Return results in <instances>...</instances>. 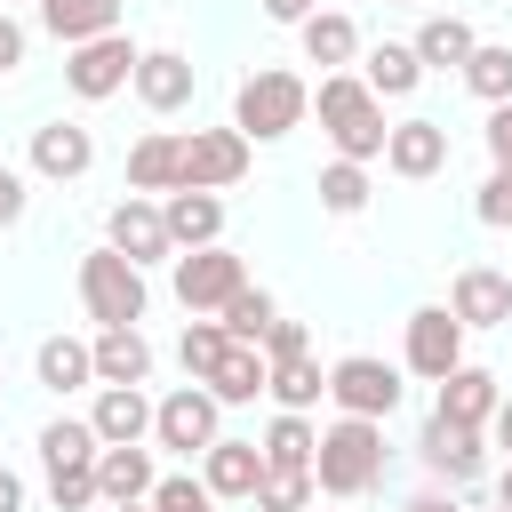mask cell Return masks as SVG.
<instances>
[{"mask_svg":"<svg viewBox=\"0 0 512 512\" xmlns=\"http://www.w3.org/2000/svg\"><path fill=\"white\" fill-rule=\"evenodd\" d=\"M496 504H512V456H504V472H496Z\"/></svg>","mask_w":512,"mask_h":512,"instance_id":"681fc988","label":"cell"},{"mask_svg":"<svg viewBox=\"0 0 512 512\" xmlns=\"http://www.w3.org/2000/svg\"><path fill=\"white\" fill-rule=\"evenodd\" d=\"M456 72H464V88H472L480 104H512V48H504V40H472V56H464Z\"/></svg>","mask_w":512,"mask_h":512,"instance_id":"1f68e13d","label":"cell"},{"mask_svg":"<svg viewBox=\"0 0 512 512\" xmlns=\"http://www.w3.org/2000/svg\"><path fill=\"white\" fill-rule=\"evenodd\" d=\"M136 40L128 32H96V40H80L72 56H64V88L80 96V104H104V96H120L128 88V72H136Z\"/></svg>","mask_w":512,"mask_h":512,"instance_id":"8992f818","label":"cell"},{"mask_svg":"<svg viewBox=\"0 0 512 512\" xmlns=\"http://www.w3.org/2000/svg\"><path fill=\"white\" fill-rule=\"evenodd\" d=\"M24 208H32V184H24V168H8V160H0V232H8V224H24Z\"/></svg>","mask_w":512,"mask_h":512,"instance_id":"b9f144b4","label":"cell"},{"mask_svg":"<svg viewBox=\"0 0 512 512\" xmlns=\"http://www.w3.org/2000/svg\"><path fill=\"white\" fill-rule=\"evenodd\" d=\"M128 88H136L144 112H184L192 88H200V72H192V56H176V48H144L136 72H128Z\"/></svg>","mask_w":512,"mask_h":512,"instance_id":"4fadbf2b","label":"cell"},{"mask_svg":"<svg viewBox=\"0 0 512 512\" xmlns=\"http://www.w3.org/2000/svg\"><path fill=\"white\" fill-rule=\"evenodd\" d=\"M152 512H216V496H208V480H192V472H160V480H152Z\"/></svg>","mask_w":512,"mask_h":512,"instance_id":"74e56055","label":"cell"},{"mask_svg":"<svg viewBox=\"0 0 512 512\" xmlns=\"http://www.w3.org/2000/svg\"><path fill=\"white\" fill-rule=\"evenodd\" d=\"M80 304H88V320H96V328H136V320H144V304H152L144 264H128L112 240H104V248H88V256H80Z\"/></svg>","mask_w":512,"mask_h":512,"instance_id":"277c9868","label":"cell"},{"mask_svg":"<svg viewBox=\"0 0 512 512\" xmlns=\"http://www.w3.org/2000/svg\"><path fill=\"white\" fill-rule=\"evenodd\" d=\"M248 504H256V512H304V504H320V488H312V472H272V464H264V480H256Z\"/></svg>","mask_w":512,"mask_h":512,"instance_id":"8d00e7d4","label":"cell"},{"mask_svg":"<svg viewBox=\"0 0 512 512\" xmlns=\"http://www.w3.org/2000/svg\"><path fill=\"white\" fill-rule=\"evenodd\" d=\"M104 512H152V496H136V504H104Z\"/></svg>","mask_w":512,"mask_h":512,"instance_id":"f907efd6","label":"cell"},{"mask_svg":"<svg viewBox=\"0 0 512 512\" xmlns=\"http://www.w3.org/2000/svg\"><path fill=\"white\" fill-rule=\"evenodd\" d=\"M40 384H48V392H80V384H96V352H88V336H48V344H40Z\"/></svg>","mask_w":512,"mask_h":512,"instance_id":"4dcf8cb0","label":"cell"},{"mask_svg":"<svg viewBox=\"0 0 512 512\" xmlns=\"http://www.w3.org/2000/svg\"><path fill=\"white\" fill-rule=\"evenodd\" d=\"M208 392H216L224 408H248V400L264 392V352H256V344H232V352L216 360V376H208Z\"/></svg>","mask_w":512,"mask_h":512,"instance_id":"836d02e7","label":"cell"},{"mask_svg":"<svg viewBox=\"0 0 512 512\" xmlns=\"http://www.w3.org/2000/svg\"><path fill=\"white\" fill-rule=\"evenodd\" d=\"M360 80H368L376 96H416L424 64H416V48H408V40H376V48H368V64H360Z\"/></svg>","mask_w":512,"mask_h":512,"instance_id":"f1b7e54d","label":"cell"},{"mask_svg":"<svg viewBox=\"0 0 512 512\" xmlns=\"http://www.w3.org/2000/svg\"><path fill=\"white\" fill-rule=\"evenodd\" d=\"M88 424H96V440H104V448L152 440V400H144V384H104V392H96V408H88Z\"/></svg>","mask_w":512,"mask_h":512,"instance_id":"d6986e66","label":"cell"},{"mask_svg":"<svg viewBox=\"0 0 512 512\" xmlns=\"http://www.w3.org/2000/svg\"><path fill=\"white\" fill-rule=\"evenodd\" d=\"M304 512H320V504H304Z\"/></svg>","mask_w":512,"mask_h":512,"instance_id":"f5cc1de1","label":"cell"},{"mask_svg":"<svg viewBox=\"0 0 512 512\" xmlns=\"http://www.w3.org/2000/svg\"><path fill=\"white\" fill-rule=\"evenodd\" d=\"M248 160H256V144H248L240 128H192V136L176 144V184H192V192H232V184L248 176Z\"/></svg>","mask_w":512,"mask_h":512,"instance_id":"5b68a950","label":"cell"},{"mask_svg":"<svg viewBox=\"0 0 512 512\" xmlns=\"http://www.w3.org/2000/svg\"><path fill=\"white\" fill-rule=\"evenodd\" d=\"M480 136H488V160L512 176V104H488V128Z\"/></svg>","mask_w":512,"mask_h":512,"instance_id":"7bdbcfd3","label":"cell"},{"mask_svg":"<svg viewBox=\"0 0 512 512\" xmlns=\"http://www.w3.org/2000/svg\"><path fill=\"white\" fill-rule=\"evenodd\" d=\"M160 216H168V240H176V248H208V240H224V200H216V192L176 184V192L160 200Z\"/></svg>","mask_w":512,"mask_h":512,"instance_id":"7402d4cb","label":"cell"},{"mask_svg":"<svg viewBox=\"0 0 512 512\" xmlns=\"http://www.w3.org/2000/svg\"><path fill=\"white\" fill-rule=\"evenodd\" d=\"M376 480H384V424H376V416H336V424H320L312 488L336 496V504H352V496H368Z\"/></svg>","mask_w":512,"mask_h":512,"instance_id":"6da1fadb","label":"cell"},{"mask_svg":"<svg viewBox=\"0 0 512 512\" xmlns=\"http://www.w3.org/2000/svg\"><path fill=\"white\" fill-rule=\"evenodd\" d=\"M488 512H512V504H488Z\"/></svg>","mask_w":512,"mask_h":512,"instance_id":"816d5d0a","label":"cell"},{"mask_svg":"<svg viewBox=\"0 0 512 512\" xmlns=\"http://www.w3.org/2000/svg\"><path fill=\"white\" fill-rule=\"evenodd\" d=\"M88 352H96V384H144V376H152V344H144V328H96Z\"/></svg>","mask_w":512,"mask_h":512,"instance_id":"603a6c76","label":"cell"},{"mask_svg":"<svg viewBox=\"0 0 512 512\" xmlns=\"http://www.w3.org/2000/svg\"><path fill=\"white\" fill-rule=\"evenodd\" d=\"M472 216H480L488 232H504V224H512V176H504V168H496V176L472 192Z\"/></svg>","mask_w":512,"mask_h":512,"instance_id":"60d3db41","label":"cell"},{"mask_svg":"<svg viewBox=\"0 0 512 512\" xmlns=\"http://www.w3.org/2000/svg\"><path fill=\"white\" fill-rule=\"evenodd\" d=\"M256 448H264V464H272V472H312L320 424H312V416H296V408H280V416L264 424V440H256Z\"/></svg>","mask_w":512,"mask_h":512,"instance_id":"d4e9b609","label":"cell"},{"mask_svg":"<svg viewBox=\"0 0 512 512\" xmlns=\"http://www.w3.org/2000/svg\"><path fill=\"white\" fill-rule=\"evenodd\" d=\"M104 240H112L128 264H160V256H176L168 216H160V200H152V192H128V200L104 216Z\"/></svg>","mask_w":512,"mask_h":512,"instance_id":"8fae6325","label":"cell"},{"mask_svg":"<svg viewBox=\"0 0 512 512\" xmlns=\"http://www.w3.org/2000/svg\"><path fill=\"white\" fill-rule=\"evenodd\" d=\"M312 104H320V128H328L336 160H360V168L384 160V96H376L360 72H320Z\"/></svg>","mask_w":512,"mask_h":512,"instance_id":"7a4b0ae2","label":"cell"},{"mask_svg":"<svg viewBox=\"0 0 512 512\" xmlns=\"http://www.w3.org/2000/svg\"><path fill=\"white\" fill-rule=\"evenodd\" d=\"M472 40H480V32H472L464 16H424L408 48H416V64H424V72H456V64L472 56Z\"/></svg>","mask_w":512,"mask_h":512,"instance_id":"4316f807","label":"cell"},{"mask_svg":"<svg viewBox=\"0 0 512 512\" xmlns=\"http://www.w3.org/2000/svg\"><path fill=\"white\" fill-rule=\"evenodd\" d=\"M216 432H224V400H216L208 384H176L168 400H152V440H160V448L200 456Z\"/></svg>","mask_w":512,"mask_h":512,"instance_id":"ba28073f","label":"cell"},{"mask_svg":"<svg viewBox=\"0 0 512 512\" xmlns=\"http://www.w3.org/2000/svg\"><path fill=\"white\" fill-rule=\"evenodd\" d=\"M40 24H48L64 48H80V40H96V32H120V0H40Z\"/></svg>","mask_w":512,"mask_h":512,"instance_id":"484cf974","label":"cell"},{"mask_svg":"<svg viewBox=\"0 0 512 512\" xmlns=\"http://www.w3.org/2000/svg\"><path fill=\"white\" fill-rule=\"evenodd\" d=\"M176 144H184V136L152 128V136L128 152V192H176Z\"/></svg>","mask_w":512,"mask_h":512,"instance_id":"d6a6232c","label":"cell"},{"mask_svg":"<svg viewBox=\"0 0 512 512\" xmlns=\"http://www.w3.org/2000/svg\"><path fill=\"white\" fill-rule=\"evenodd\" d=\"M96 448H104V440H96L88 416H56V424H40V464H48V472H88Z\"/></svg>","mask_w":512,"mask_h":512,"instance_id":"83f0119b","label":"cell"},{"mask_svg":"<svg viewBox=\"0 0 512 512\" xmlns=\"http://www.w3.org/2000/svg\"><path fill=\"white\" fill-rule=\"evenodd\" d=\"M296 40H304V64H320V72H344V64L360 56V24H352L344 8H312V16L296 24Z\"/></svg>","mask_w":512,"mask_h":512,"instance_id":"44dd1931","label":"cell"},{"mask_svg":"<svg viewBox=\"0 0 512 512\" xmlns=\"http://www.w3.org/2000/svg\"><path fill=\"white\" fill-rule=\"evenodd\" d=\"M88 168H96V136H88L80 120H48V128H32V176L72 184V176H88Z\"/></svg>","mask_w":512,"mask_h":512,"instance_id":"9a60e30c","label":"cell"},{"mask_svg":"<svg viewBox=\"0 0 512 512\" xmlns=\"http://www.w3.org/2000/svg\"><path fill=\"white\" fill-rule=\"evenodd\" d=\"M232 288H248V264L224 248V240H208V248H184L176 256V304L184 312H224V296Z\"/></svg>","mask_w":512,"mask_h":512,"instance_id":"9c48e42d","label":"cell"},{"mask_svg":"<svg viewBox=\"0 0 512 512\" xmlns=\"http://www.w3.org/2000/svg\"><path fill=\"white\" fill-rule=\"evenodd\" d=\"M448 312H456L464 328H504V320H512V280H504L496 264H464L456 288H448Z\"/></svg>","mask_w":512,"mask_h":512,"instance_id":"e0dca14e","label":"cell"},{"mask_svg":"<svg viewBox=\"0 0 512 512\" xmlns=\"http://www.w3.org/2000/svg\"><path fill=\"white\" fill-rule=\"evenodd\" d=\"M456 360H464V320H456L448 304H416V312H408V376L440 384Z\"/></svg>","mask_w":512,"mask_h":512,"instance_id":"30bf717a","label":"cell"},{"mask_svg":"<svg viewBox=\"0 0 512 512\" xmlns=\"http://www.w3.org/2000/svg\"><path fill=\"white\" fill-rule=\"evenodd\" d=\"M304 112H312V80L304 72H280V64H256L240 80V96H232V128L248 144H272V136L304 128Z\"/></svg>","mask_w":512,"mask_h":512,"instance_id":"3957f363","label":"cell"},{"mask_svg":"<svg viewBox=\"0 0 512 512\" xmlns=\"http://www.w3.org/2000/svg\"><path fill=\"white\" fill-rule=\"evenodd\" d=\"M328 400H336V416H392L400 408V368L392 360H376V352H344L336 368H328Z\"/></svg>","mask_w":512,"mask_h":512,"instance_id":"52a82bcc","label":"cell"},{"mask_svg":"<svg viewBox=\"0 0 512 512\" xmlns=\"http://www.w3.org/2000/svg\"><path fill=\"white\" fill-rule=\"evenodd\" d=\"M24 48H32V32H24V24L0 8V72H16V64H24Z\"/></svg>","mask_w":512,"mask_h":512,"instance_id":"ee69618b","label":"cell"},{"mask_svg":"<svg viewBox=\"0 0 512 512\" xmlns=\"http://www.w3.org/2000/svg\"><path fill=\"white\" fill-rule=\"evenodd\" d=\"M272 312H280V304H272V288H256V280H248V288H232V296H224V312H216V320H224V336H232V344H256V336L272 328Z\"/></svg>","mask_w":512,"mask_h":512,"instance_id":"e575fe53","label":"cell"},{"mask_svg":"<svg viewBox=\"0 0 512 512\" xmlns=\"http://www.w3.org/2000/svg\"><path fill=\"white\" fill-rule=\"evenodd\" d=\"M320 208L328 216H360L368 208V168L360 160H328L320 168Z\"/></svg>","mask_w":512,"mask_h":512,"instance_id":"d590c367","label":"cell"},{"mask_svg":"<svg viewBox=\"0 0 512 512\" xmlns=\"http://www.w3.org/2000/svg\"><path fill=\"white\" fill-rule=\"evenodd\" d=\"M152 448L144 440H128V448H96V504H136V496H152Z\"/></svg>","mask_w":512,"mask_h":512,"instance_id":"ffe728a7","label":"cell"},{"mask_svg":"<svg viewBox=\"0 0 512 512\" xmlns=\"http://www.w3.org/2000/svg\"><path fill=\"white\" fill-rule=\"evenodd\" d=\"M264 392H272L280 408H296V416H312V408L328 400V368H320L312 352H296V360H272V368H264Z\"/></svg>","mask_w":512,"mask_h":512,"instance_id":"cb8c5ba5","label":"cell"},{"mask_svg":"<svg viewBox=\"0 0 512 512\" xmlns=\"http://www.w3.org/2000/svg\"><path fill=\"white\" fill-rule=\"evenodd\" d=\"M48 504L56 512H96V464L88 472H48Z\"/></svg>","mask_w":512,"mask_h":512,"instance_id":"f35d334b","label":"cell"},{"mask_svg":"<svg viewBox=\"0 0 512 512\" xmlns=\"http://www.w3.org/2000/svg\"><path fill=\"white\" fill-rule=\"evenodd\" d=\"M200 480H208V496H216V504H248V496H256V480H264V448H256V440H224V432H216V440L200 448Z\"/></svg>","mask_w":512,"mask_h":512,"instance_id":"5bb4252c","label":"cell"},{"mask_svg":"<svg viewBox=\"0 0 512 512\" xmlns=\"http://www.w3.org/2000/svg\"><path fill=\"white\" fill-rule=\"evenodd\" d=\"M224 352H232L224 320H216V312H192V320H184V336H176V360H184V376H192V384H208Z\"/></svg>","mask_w":512,"mask_h":512,"instance_id":"f546056e","label":"cell"},{"mask_svg":"<svg viewBox=\"0 0 512 512\" xmlns=\"http://www.w3.org/2000/svg\"><path fill=\"white\" fill-rule=\"evenodd\" d=\"M408 512H464V504H456V496H440V488H432V496H416V504H408Z\"/></svg>","mask_w":512,"mask_h":512,"instance_id":"c3c4849f","label":"cell"},{"mask_svg":"<svg viewBox=\"0 0 512 512\" xmlns=\"http://www.w3.org/2000/svg\"><path fill=\"white\" fill-rule=\"evenodd\" d=\"M256 352H264V368H272V360H296V352H312V336H304V320H280V312H272V328L256 336Z\"/></svg>","mask_w":512,"mask_h":512,"instance_id":"ab89813d","label":"cell"},{"mask_svg":"<svg viewBox=\"0 0 512 512\" xmlns=\"http://www.w3.org/2000/svg\"><path fill=\"white\" fill-rule=\"evenodd\" d=\"M416 456L448 480V488H472L480 472H488V448H480V432L472 424H448V416H424V432H416Z\"/></svg>","mask_w":512,"mask_h":512,"instance_id":"7c38bea8","label":"cell"},{"mask_svg":"<svg viewBox=\"0 0 512 512\" xmlns=\"http://www.w3.org/2000/svg\"><path fill=\"white\" fill-rule=\"evenodd\" d=\"M312 8H320V0H264V16H272V24H304Z\"/></svg>","mask_w":512,"mask_h":512,"instance_id":"f6af8a7d","label":"cell"},{"mask_svg":"<svg viewBox=\"0 0 512 512\" xmlns=\"http://www.w3.org/2000/svg\"><path fill=\"white\" fill-rule=\"evenodd\" d=\"M384 168L408 176V184L440 176V168H448V128H440V120H400V128H384Z\"/></svg>","mask_w":512,"mask_h":512,"instance_id":"2e32d148","label":"cell"},{"mask_svg":"<svg viewBox=\"0 0 512 512\" xmlns=\"http://www.w3.org/2000/svg\"><path fill=\"white\" fill-rule=\"evenodd\" d=\"M488 440H496V448H504V456H512V392H504V400H496V416H488Z\"/></svg>","mask_w":512,"mask_h":512,"instance_id":"bcb514c9","label":"cell"},{"mask_svg":"<svg viewBox=\"0 0 512 512\" xmlns=\"http://www.w3.org/2000/svg\"><path fill=\"white\" fill-rule=\"evenodd\" d=\"M496 400H504V384H496L488 368H472V360H456V368L440 376V400H432V416H448V424H472V432H488V416H496Z\"/></svg>","mask_w":512,"mask_h":512,"instance_id":"ac0fdd59","label":"cell"},{"mask_svg":"<svg viewBox=\"0 0 512 512\" xmlns=\"http://www.w3.org/2000/svg\"><path fill=\"white\" fill-rule=\"evenodd\" d=\"M0 512H24V480H16L8 464H0Z\"/></svg>","mask_w":512,"mask_h":512,"instance_id":"7dc6e473","label":"cell"}]
</instances>
